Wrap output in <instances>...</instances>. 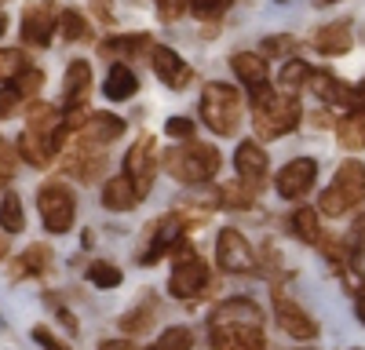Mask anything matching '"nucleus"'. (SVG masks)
<instances>
[{
	"instance_id": "f257e3e1",
	"label": "nucleus",
	"mask_w": 365,
	"mask_h": 350,
	"mask_svg": "<svg viewBox=\"0 0 365 350\" xmlns=\"http://www.w3.org/2000/svg\"><path fill=\"white\" fill-rule=\"evenodd\" d=\"M249 95H252V124H256L259 139H282V135L296 132L303 110H299V99L292 92H278V88L267 84Z\"/></svg>"
},
{
	"instance_id": "f03ea898",
	"label": "nucleus",
	"mask_w": 365,
	"mask_h": 350,
	"mask_svg": "<svg viewBox=\"0 0 365 350\" xmlns=\"http://www.w3.org/2000/svg\"><path fill=\"white\" fill-rule=\"evenodd\" d=\"M220 150L216 146H208V142H182V146H172L168 157H165V168L172 171V179L179 183H208L212 175H220Z\"/></svg>"
},
{
	"instance_id": "7ed1b4c3",
	"label": "nucleus",
	"mask_w": 365,
	"mask_h": 350,
	"mask_svg": "<svg viewBox=\"0 0 365 350\" xmlns=\"http://www.w3.org/2000/svg\"><path fill=\"white\" fill-rule=\"evenodd\" d=\"M241 110H245V102H241V92H237L234 84H223V80L205 84L201 102H197V113H201V121L216 132V135H234V132H237Z\"/></svg>"
},
{
	"instance_id": "20e7f679",
	"label": "nucleus",
	"mask_w": 365,
	"mask_h": 350,
	"mask_svg": "<svg viewBox=\"0 0 365 350\" xmlns=\"http://www.w3.org/2000/svg\"><path fill=\"white\" fill-rule=\"evenodd\" d=\"M365 201V164L361 161H344L336 168V179H332V186L322 190L318 197V212L322 216H347L351 208H358V204Z\"/></svg>"
},
{
	"instance_id": "39448f33",
	"label": "nucleus",
	"mask_w": 365,
	"mask_h": 350,
	"mask_svg": "<svg viewBox=\"0 0 365 350\" xmlns=\"http://www.w3.org/2000/svg\"><path fill=\"white\" fill-rule=\"evenodd\" d=\"M37 208L48 233H66L77 219V197L66 183H48L37 190Z\"/></svg>"
},
{
	"instance_id": "423d86ee",
	"label": "nucleus",
	"mask_w": 365,
	"mask_h": 350,
	"mask_svg": "<svg viewBox=\"0 0 365 350\" xmlns=\"http://www.w3.org/2000/svg\"><path fill=\"white\" fill-rule=\"evenodd\" d=\"M154 171H158L154 139H150V135H139L135 146H128V154H125V179L132 183V190H135L139 201L150 193V186H154Z\"/></svg>"
},
{
	"instance_id": "0eeeda50",
	"label": "nucleus",
	"mask_w": 365,
	"mask_h": 350,
	"mask_svg": "<svg viewBox=\"0 0 365 350\" xmlns=\"http://www.w3.org/2000/svg\"><path fill=\"white\" fill-rule=\"evenodd\" d=\"M58 29V11L51 0H29L22 8V41L29 48H48Z\"/></svg>"
},
{
	"instance_id": "6e6552de",
	"label": "nucleus",
	"mask_w": 365,
	"mask_h": 350,
	"mask_svg": "<svg viewBox=\"0 0 365 350\" xmlns=\"http://www.w3.org/2000/svg\"><path fill=\"white\" fill-rule=\"evenodd\" d=\"M208 285H212V270H208V262L201 255L179 259L172 277H168V292H172L175 299H197Z\"/></svg>"
},
{
	"instance_id": "1a4fd4ad",
	"label": "nucleus",
	"mask_w": 365,
	"mask_h": 350,
	"mask_svg": "<svg viewBox=\"0 0 365 350\" xmlns=\"http://www.w3.org/2000/svg\"><path fill=\"white\" fill-rule=\"evenodd\" d=\"M216 259L227 274H252L256 270V252L252 245L245 241V233L227 226L220 230V241H216Z\"/></svg>"
},
{
	"instance_id": "9d476101",
	"label": "nucleus",
	"mask_w": 365,
	"mask_h": 350,
	"mask_svg": "<svg viewBox=\"0 0 365 350\" xmlns=\"http://www.w3.org/2000/svg\"><path fill=\"white\" fill-rule=\"evenodd\" d=\"M314 179H318V161L314 157H296L274 175V190H278V197H285V201H299V197L311 193Z\"/></svg>"
},
{
	"instance_id": "9b49d317",
	"label": "nucleus",
	"mask_w": 365,
	"mask_h": 350,
	"mask_svg": "<svg viewBox=\"0 0 365 350\" xmlns=\"http://www.w3.org/2000/svg\"><path fill=\"white\" fill-rule=\"evenodd\" d=\"M26 132L41 139L44 146H51V150L58 154L66 142V124H63V113H58L51 102H34L29 106V121H26Z\"/></svg>"
},
{
	"instance_id": "f8f14e48",
	"label": "nucleus",
	"mask_w": 365,
	"mask_h": 350,
	"mask_svg": "<svg viewBox=\"0 0 365 350\" xmlns=\"http://www.w3.org/2000/svg\"><path fill=\"white\" fill-rule=\"evenodd\" d=\"M146 58H150V66H154L158 80H161L165 88H172V92H182V88L194 80L190 63H187V58H179V51H172V48H165V44H154V51H150Z\"/></svg>"
},
{
	"instance_id": "ddd939ff",
	"label": "nucleus",
	"mask_w": 365,
	"mask_h": 350,
	"mask_svg": "<svg viewBox=\"0 0 365 350\" xmlns=\"http://www.w3.org/2000/svg\"><path fill=\"white\" fill-rule=\"evenodd\" d=\"M234 168H237V179H241V183L263 186L267 171H270V157H267V150H263L256 139H245V142L234 150Z\"/></svg>"
},
{
	"instance_id": "4468645a",
	"label": "nucleus",
	"mask_w": 365,
	"mask_h": 350,
	"mask_svg": "<svg viewBox=\"0 0 365 350\" xmlns=\"http://www.w3.org/2000/svg\"><path fill=\"white\" fill-rule=\"evenodd\" d=\"M274 317H278L282 332H289L292 339H314L318 336V321L303 310L299 303H292L285 296H274Z\"/></svg>"
},
{
	"instance_id": "2eb2a0df",
	"label": "nucleus",
	"mask_w": 365,
	"mask_h": 350,
	"mask_svg": "<svg viewBox=\"0 0 365 350\" xmlns=\"http://www.w3.org/2000/svg\"><path fill=\"white\" fill-rule=\"evenodd\" d=\"M208 325H245V329H263V310L245 299V296H230L223 299L216 310H212V321Z\"/></svg>"
},
{
	"instance_id": "dca6fc26",
	"label": "nucleus",
	"mask_w": 365,
	"mask_h": 350,
	"mask_svg": "<svg viewBox=\"0 0 365 350\" xmlns=\"http://www.w3.org/2000/svg\"><path fill=\"white\" fill-rule=\"evenodd\" d=\"M212 350H263V329L245 325H208Z\"/></svg>"
},
{
	"instance_id": "f3484780",
	"label": "nucleus",
	"mask_w": 365,
	"mask_h": 350,
	"mask_svg": "<svg viewBox=\"0 0 365 350\" xmlns=\"http://www.w3.org/2000/svg\"><path fill=\"white\" fill-rule=\"evenodd\" d=\"M311 88H314V95H318L322 102H329V106H358V102H361V92H358L354 84L332 77V73H322V70H314Z\"/></svg>"
},
{
	"instance_id": "a211bd4d",
	"label": "nucleus",
	"mask_w": 365,
	"mask_h": 350,
	"mask_svg": "<svg viewBox=\"0 0 365 350\" xmlns=\"http://www.w3.org/2000/svg\"><path fill=\"white\" fill-rule=\"evenodd\" d=\"M179 238H182V223H179V216H165L161 223L150 226V248L139 255V262H143V267L158 262L165 252H172V245H175Z\"/></svg>"
},
{
	"instance_id": "6ab92c4d",
	"label": "nucleus",
	"mask_w": 365,
	"mask_h": 350,
	"mask_svg": "<svg viewBox=\"0 0 365 350\" xmlns=\"http://www.w3.org/2000/svg\"><path fill=\"white\" fill-rule=\"evenodd\" d=\"M88 95H91V66L84 58H73L66 66V77H63V99H66V110H81L88 106Z\"/></svg>"
},
{
	"instance_id": "aec40b11",
	"label": "nucleus",
	"mask_w": 365,
	"mask_h": 350,
	"mask_svg": "<svg viewBox=\"0 0 365 350\" xmlns=\"http://www.w3.org/2000/svg\"><path fill=\"white\" fill-rule=\"evenodd\" d=\"M230 70H234V77L249 88V92H259V88H267V77H270V70H267V58L263 55H256V51H234L230 55Z\"/></svg>"
},
{
	"instance_id": "412c9836",
	"label": "nucleus",
	"mask_w": 365,
	"mask_h": 350,
	"mask_svg": "<svg viewBox=\"0 0 365 350\" xmlns=\"http://www.w3.org/2000/svg\"><path fill=\"white\" fill-rule=\"evenodd\" d=\"M103 168H106V154H103V146H91V142L73 146V154L66 161V171L77 175V179H84V183H91Z\"/></svg>"
},
{
	"instance_id": "4be33fe9",
	"label": "nucleus",
	"mask_w": 365,
	"mask_h": 350,
	"mask_svg": "<svg viewBox=\"0 0 365 350\" xmlns=\"http://www.w3.org/2000/svg\"><path fill=\"white\" fill-rule=\"evenodd\" d=\"M81 135L91 146H110V142H117L120 135H125V121H120L117 113H91L88 124L81 128Z\"/></svg>"
},
{
	"instance_id": "5701e85b",
	"label": "nucleus",
	"mask_w": 365,
	"mask_h": 350,
	"mask_svg": "<svg viewBox=\"0 0 365 350\" xmlns=\"http://www.w3.org/2000/svg\"><path fill=\"white\" fill-rule=\"evenodd\" d=\"M139 92V80H135V73L128 70V63H113L110 70H106V80H103V95L110 99V102H125V99H132Z\"/></svg>"
},
{
	"instance_id": "b1692460",
	"label": "nucleus",
	"mask_w": 365,
	"mask_h": 350,
	"mask_svg": "<svg viewBox=\"0 0 365 350\" xmlns=\"http://www.w3.org/2000/svg\"><path fill=\"white\" fill-rule=\"evenodd\" d=\"M311 44H314V51H322V55H344V51H351L354 33H351L347 22H329V26H322L318 33H314Z\"/></svg>"
},
{
	"instance_id": "393cba45",
	"label": "nucleus",
	"mask_w": 365,
	"mask_h": 350,
	"mask_svg": "<svg viewBox=\"0 0 365 350\" xmlns=\"http://www.w3.org/2000/svg\"><path fill=\"white\" fill-rule=\"evenodd\" d=\"M154 51V41H150L146 33H135V37H110L99 44V55L103 58H113V63H120V58H135V55H150Z\"/></svg>"
},
{
	"instance_id": "a878e982",
	"label": "nucleus",
	"mask_w": 365,
	"mask_h": 350,
	"mask_svg": "<svg viewBox=\"0 0 365 350\" xmlns=\"http://www.w3.org/2000/svg\"><path fill=\"white\" fill-rule=\"evenodd\" d=\"M103 204L110 212H132L139 204V197H135V190H132V183L125 179V175H113V179L103 183Z\"/></svg>"
},
{
	"instance_id": "bb28decb",
	"label": "nucleus",
	"mask_w": 365,
	"mask_h": 350,
	"mask_svg": "<svg viewBox=\"0 0 365 350\" xmlns=\"http://www.w3.org/2000/svg\"><path fill=\"white\" fill-rule=\"evenodd\" d=\"M336 139H340L344 150H365V102L354 106L336 124Z\"/></svg>"
},
{
	"instance_id": "cd10ccee",
	"label": "nucleus",
	"mask_w": 365,
	"mask_h": 350,
	"mask_svg": "<svg viewBox=\"0 0 365 350\" xmlns=\"http://www.w3.org/2000/svg\"><path fill=\"white\" fill-rule=\"evenodd\" d=\"M289 230L296 233V238L303 245H322V223H318V208H311V204H303V208H296L289 216Z\"/></svg>"
},
{
	"instance_id": "c85d7f7f",
	"label": "nucleus",
	"mask_w": 365,
	"mask_h": 350,
	"mask_svg": "<svg viewBox=\"0 0 365 350\" xmlns=\"http://www.w3.org/2000/svg\"><path fill=\"white\" fill-rule=\"evenodd\" d=\"M48 259H51V252H48L44 245H29V248L15 259V267H11V281H22V277L44 274V270H48Z\"/></svg>"
},
{
	"instance_id": "c756f323",
	"label": "nucleus",
	"mask_w": 365,
	"mask_h": 350,
	"mask_svg": "<svg viewBox=\"0 0 365 350\" xmlns=\"http://www.w3.org/2000/svg\"><path fill=\"white\" fill-rule=\"evenodd\" d=\"M15 154H19L26 164H34V168H48V164H51V157H55L51 146H44L41 139H34L29 132H22V135H19V142H15Z\"/></svg>"
},
{
	"instance_id": "7c9ffc66",
	"label": "nucleus",
	"mask_w": 365,
	"mask_h": 350,
	"mask_svg": "<svg viewBox=\"0 0 365 350\" xmlns=\"http://www.w3.org/2000/svg\"><path fill=\"white\" fill-rule=\"evenodd\" d=\"M311 77H314V66H311V63H303V58H285V66H282V73H278V84L292 92V88L311 84Z\"/></svg>"
},
{
	"instance_id": "2f4dec72",
	"label": "nucleus",
	"mask_w": 365,
	"mask_h": 350,
	"mask_svg": "<svg viewBox=\"0 0 365 350\" xmlns=\"http://www.w3.org/2000/svg\"><path fill=\"white\" fill-rule=\"evenodd\" d=\"M26 226V212H22V201L15 193H8L0 201V230L4 233H19Z\"/></svg>"
},
{
	"instance_id": "473e14b6",
	"label": "nucleus",
	"mask_w": 365,
	"mask_h": 350,
	"mask_svg": "<svg viewBox=\"0 0 365 350\" xmlns=\"http://www.w3.org/2000/svg\"><path fill=\"white\" fill-rule=\"evenodd\" d=\"M252 204V186L249 183H223L220 186V208H249Z\"/></svg>"
},
{
	"instance_id": "72a5a7b5",
	"label": "nucleus",
	"mask_w": 365,
	"mask_h": 350,
	"mask_svg": "<svg viewBox=\"0 0 365 350\" xmlns=\"http://www.w3.org/2000/svg\"><path fill=\"white\" fill-rule=\"evenodd\" d=\"M88 281L96 285V288H117L120 281H125V274H120V267H113V262L96 259V262L88 267Z\"/></svg>"
},
{
	"instance_id": "f704fd0d",
	"label": "nucleus",
	"mask_w": 365,
	"mask_h": 350,
	"mask_svg": "<svg viewBox=\"0 0 365 350\" xmlns=\"http://www.w3.org/2000/svg\"><path fill=\"white\" fill-rule=\"evenodd\" d=\"M34 63L26 58V51H19V48H0V80H15L22 70H29Z\"/></svg>"
},
{
	"instance_id": "c9c22d12",
	"label": "nucleus",
	"mask_w": 365,
	"mask_h": 350,
	"mask_svg": "<svg viewBox=\"0 0 365 350\" xmlns=\"http://www.w3.org/2000/svg\"><path fill=\"white\" fill-rule=\"evenodd\" d=\"M58 29H63V37H66V41H73V44L91 37L88 18H84L81 11H63V15H58Z\"/></svg>"
},
{
	"instance_id": "e433bc0d",
	"label": "nucleus",
	"mask_w": 365,
	"mask_h": 350,
	"mask_svg": "<svg viewBox=\"0 0 365 350\" xmlns=\"http://www.w3.org/2000/svg\"><path fill=\"white\" fill-rule=\"evenodd\" d=\"M190 346H194V336H190V329L172 325V329H165V332L158 336V343L150 346V350H190Z\"/></svg>"
},
{
	"instance_id": "4c0bfd02",
	"label": "nucleus",
	"mask_w": 365,
	"mask_h": 350,
	"mask_svg": "<svg viewBox=\"0 0 365 350\" xmlns=\"http://www.w3.org/2000/svg\"><path fill=\"white\" fill-rule=\"evenodd\" d=\"M11 88L22 95V99H29V95H37L41 88H44V70L41 66H29V70H22L15 80H11Z\"/></svg>"
},
{
	"instance_id": "58836bf2",
	"label": "nucleus",
	"mask_w": 365,
	"mask_h": 350,
	"mask_svg": "<svg viewBox=\"0 0 365 350\" xmlns=\"http://www.w3.org/2000/svg\"><path fill=\"white\" fill-rule=\"evenodd\" d=\"M234 0H187V8L197 15V18H220L223 11H230Z\"/></svg>"
},
{
	"instance_id": "ea45409f",
	"label": "nucleus",
	"mask_w": 365,
	"mask_h": 350,
	"mask_svg": "<svg viewBox=\"0 0 365 350\" xmlns=\"http://www.w3.org/2000/svg\"><path fill=\"white\" fill-rule=\"evenodd\" d=\"M15 161H19L15 146H11L8 139H0V186H11V179H15Z\"/></svg>"
},
{
	"instance_id": "a19ab883",
	"label": "nucleus",
	"mask_w": 365,
	"mask_h": 350,
	"mask_svg": "<svg viewBox=\"0 0 365 350\" xmlns=\"http://www.w3.org/2000/svg\"><path fill=\"white\" fill-rule=\"evenodd\" d=\"M165 135L187 142L194 135V121H190V117H168V121H165Z\"/></svg>"
},
{
	"instance_id": "79ce46f5",
	"label": "nucleus",
	"mask_w": 365,
	"mask_h": 350,
	"mask_svg": "<svg viewBox=\"0 0 365 350\" xmlns=\"http://www.w3.org/2000/svg\"><path fill=\"white\" fill-rule=\"evenodd\" d=\"M150 314H154V310H150V303H146V307H139V310L125 314V321H120V325H125V332H128V336H132V332H143V329L150 325Z\"/></svg>"
},
{
	"instance_id": "37998d69",
	"label": "nucleus",
	"mask_w": 365,
	"mask_h": 350,
	"mask_svg": "<svg viewBox=\"0 0 365 350\" xmlns=\"http://www.w3.org/2000/svg\"><path fill=\"white\" fill-rule=\"evenodd\" d=\"M34 343H37V346H44V350H70L63 339H58L51 329H44V325H37V329H34Z\"/></svg>"
},
{
	"instance_id": "c03bdc74",
	"label": "nucleus",
	"mask_w": 365,
	"mask_h": 350,
	"mask_svg": "<svg viewBox=\"0 0 365 350\" xmlns=\"http://www.w3.org/2000/svg\"><path fill=\"white\" fill-rule=\"evenodd\" d=\"M19 102H22V95L15 92L11 84H8V88H0V121H4V117H11V113L19 110Z\"/></svg>"
},
{
	"instance_id": "a18cd8bd",
	"label": "nucleus",
	"mask_w": 365,
	"mask_h": 350,
	"mask_svg": "<svg viewBox=\"0 0 365 350\" xmlns=\"http://www.w3.org/2000/svg\"><path fill=\"white\" fill-rule=\"evenodd\" d=\"M182 11H187V0H158V15L165 22H175Z\"/></svg>"
},
{
	"instance_id": "49530a36",
	"label": "nucleus",
	"mask_w": 365,
	"mask_h": 350,
	"mask_svg": "<svg viewBox=\"0 0 365 350\" xmlns=\"http://www.w3.org/2000/svg\"><path fill=\"white\" fill-rule=\"evenodd\" d=\"M292 48H296L292 37H267V41H263V55H285V51H292Z\"/></svg>"
},
{
	"instance_id": "de8ad7c7",
	"label": "nucleus",
	"mask_w": 365,
	"mask_h": 350,
	"mask_svg": "<svg viewBox=\"0 0 365 350\" xmlns=\"http://www.w3.org/2000/svg\"><path fill=\"white\" fill-rule=\"evenodd\" d=\"M99 350H132V343L128 339H106V343H99Z\"/></svg>"
},
{
	"instance_id": "09e8293b",
	"label": "nucleus",
	"mask_w": 365,
	"mask_h": 350,
	"mask_svg": "<svg viewBox=\"0 0 365 350\" xmlns=\"http://www.w3.org/2000/svg\"><path fill=\"white\" fill-rule=\"evenodd\" d=\"M354 314H358V321L365 325V296H358V303H354Z\"/></svg>"
},
{
	"instance_id": "8fccbe9b",
	"label": "nucleus",
	"mask_w": 365,
	"mask_h": 350,
	"mask_svg": "<svg viewBox=\"0 0 365 350\" xmlns=\"http://www.w3.org/2000/svg\"><path fill=\"white\" fill-rule=\"evenodd\" d=\"M4 255H8V238H4V230H0V262H4Z\"/></svg>"
},
{
	"instance_id": "3c124183",
	"label": "nucleus",
	"mask_w": 365,
	"mask_h": 350,
	"mask_svg": "<svg viewBox=\"0 0 365 350\" xmlns=\"http://www.w3.org/2000/svg\"><path fill=\"white\" fill-rule=\"evenodd\" d=\"M4 29H8V18H4V11H0V37H4Z\"/></svg>"
},
{
	"instance_id": "603ef678",
	"label": "nucleus",
	"mask_w": 365,
	"mask_h": 350,
	"mask_svg": "<svg viewBox=\"0 0 365 350\" xmlns=\"http://www.w3.org/2000/svg\"><path fill=\"white\" fill-rule=\"evenodd\" d=\"M318 4H336V0H318Z\"/></svg>"
},
{
	"instance_id": "864d4df0",
	"label": "nucleus",
	"mask_w": 365,
	"mask_h": 350,
	"mask_svg": "<svg viewBox=\"0 0 365 350\" xmlns=\"http://www.w3.org/2000/svg\"><path fill=\"white\" fill-rule=\"evenodd\" d=\"M0 4H4V0H0Z\"/></svg>"
}]
</instances>
